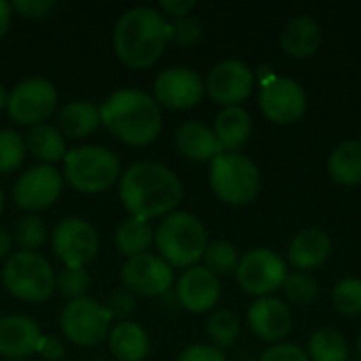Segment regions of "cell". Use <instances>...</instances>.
I'll return each instance as SVG.
<instances>
[{
  "label": "cell",
  "instance_id": "32",
  "mask_svg": "<svg viewBox=\"0 0 361 361\" xmlns=\"http://www.w3.org/2000/svg\"><path fill=\"white\" fill-rule=\"evenodd\" d=\"M332 305L345 317L361 315V279L345 277L332 290Z\"/></svg>",
  "mask_w": 361,
  "mask_h": 361
},
{
  "label": "cell",
  "instance_id": "24",
  "mask_svg": "<svg viewBox=\"0 0 361 361\" xmlns=\"http://www.w3.org/2000/svg\"><path fill=\"white\" fill-rule=\"evenodd\" d=\"M110 351L118 361H144L150 353V338L146 330L133 322L116 324L110 334Z\"/></svg>",
  "mask_w": 361,
  "mask_h": 361
},
{
  "label": "cell",
  "instance_id": "44",
  "mask_svg": "<svg viewBox=\"0 0 361 361\" xmlns=\"http://www.w3.org/2000/svg\"><path fill=\"white\" fill-rule=\"evenodd\" d=\"M13 245H15V239L8 231L0 228V260L4 258H11V252H13Z\"/></svg>",
  "mask_w": 361,
  "mask_h": 361
},
{
  "label": "cell",
  "instance_id": "10",
  "mask_svg": "<svg viewBox=\"0 0 361 361\" xmlns=\"http://www.w3.org/2000/svg\"><path fill=\"white\" fill-rule=\"evenodd\" d=\"M57 102V91L47 78H25L6 97L8 116L17 125H40L53 112Z\"/></svg>",
  "mask_w": 361,
  "mask_h": 361
},
{
  "label": "cell",
  "instance_id": "2",
  "mask_svg": "<svg viewBox=\"0 0 361 361\" xmlns=\"http://www.w3.org/2000/svg\"><path fill=\"white\" fill-rule=\"evenodd\" d=\"M169 42V21L152 6H133L125 11L112 34L114 53L131 70H146L159 61Z\"/></svg>",
  "mask_w": 361,
  "mask_h": 361
},
{
  "label": "cell",
  "instance_id": "4",
  "mask_svg": "<svg viewBox=\"0 0 361 361\" xmlns=\"http://www.w3.org/2000/svg\"><path fill=\"white\" fill-rule=\"evenodd\" d=\"M154 243L161 258L169 267L186 269L203 258L207 247V231L195 214L173 212L159 224Z\"/></svg>",
  "mask_w": 361,
  "mask_h": 361
},
{
  "label": "cell",
  "instance_id": "11",
  "mask_svg": "<svg viewBox=\"0 0 361 361\" xmlns=\"http://www.w3.org/2000/svg\"><path fill=\"white\" fill-rule=\"evenodd\" d=\"M260 110L271 123H298L307 112V93L298 80L288 76H273L260 91Z\"/></svg>",
  "mask_w": 361,
  "mask_h": 361
},
{
  "label": "cell",
  "instance_id": "25",
  "mask_svg": "<svg viewBox=\"0 0 361 361\" xmlns=\"http://www.w3.org/2000/svg\"><path fill=\"white\" fill-rule=\"evenodd\" d=\"M59 133L70 140H80L91 135L102 125L99 106L91 102H70L59 110L57 116Z\"/></svg>",
  "mask_w": 361,
  "mask_h": 361
},
{
  "label": "cell",
  "instance_id": "20",
  "mask_svg": "<svg viewBox=\"0 0 361 361\" xmlns=\"http://www.w3.org/2000/svg\"><path fill=\"white\" fill-rule=\"evenodd\" d=\"M332 254V239L324 228H305L296 233L288 247V260L298 271H313L322 267Z\"/></svg>",
  "mask_w": 361,
  "mask_h": 361
},
{
  "label": "cell",
  "instance_id": "13",
  "mask_svg": "<svg viewBox=\"0 0 361 361\" xmlns=\"http://www.w3.org/2000/svg\"><path fill=\"white\" fill-rule=\"evenodd\" d=\"M205 82L201 76L184 66L167 68L154 80V99L169 110H190L201 104Z\"/></svg>",
  "mask_w": 361,
  "mask_h": 361
},
{
  "label": "cell",
  "instance_id": "17",
  "mask_svg": "<svg viewBox=\"0 0 361 361\" xmlns=\"http://www.w3.org/2000/svg\"><path fill=\"white\" fill-rule=\"evenodd\" d=\"M247 324L252 332L264 343H281L292 332V311L286 302L273 296H264L252 302L247 311Z\"/></svg>",
  "mask_w": 361,
  "mask_h": 361
},
{
  "label": "cell",
  "instance_id": "37",
  "mask_svg": "<svg viewBox=\"0 0 361 361\" xmlns=\"http://www.w3.org/2000/svg\"><path fill=\"white\" fill-rule=\"evenodd\" d=\"M203 38V25L197 17L186 15L169 23V40L180 47H192Z\"/></svg>",
  "mask_w": 361,
  "mask_h": 361
},
{
  "label": "cell",
  "instance_id": "19",
  "mask_svg": "<svg viewBox=\"0 0 361 361\" xmlns=\"http://www.w3.org/2000/svg\"><path fill=\"white\" fill-rule=\"evenodd\" d=\"M40 338L38 324L25 315H6L0 319V355L6 360H23L36 353Z\"/></svg>",
  "mask_w": 361,
  "mask_h": 361
},
{
  "label": "cell",
  "instance_id": "22",
  "mask_svg": "<svg viewBox=\"0 0 361 361\" xmlns=\"http://www.w3.org/2000/svg\"><path fill=\"white\" fill-rule=\"evenodd\" d=\"M176 146L186 159L192 161H214L224 152L214 129L199 121H188L180 125L176 133Z\"/></svg>",
  "mask_w": 361,
  "mask_h": 361
},
{
  "label": "cell",
  "instance_id": "5",
  "mask_svg": "<svg viewBox=\"0 0 361 361\" xmlns=\"http://www.w3.org/2000/svg\"><path fill=\"white\" fill-rule=\"evenodd\" d=\"M121 176V159L104 146H80L68 150L63 178L78 192L95 195L112 188Z\"/></svg>",
  "mask_w": 361,
  "mask_h": 361
},
{
  "label": "cell",
  "instance_id": "34",
  "mask_svg": "<svg viewBox=\"0 0 361 361\" xmlns=\"http://www.w3.org/2000/svg\"><path fill=\"white\" fill-rule=\"evenodd\" d=\"M25 142L11 129H0V173H11L23 163Z\"/></svg>",
  "mask_w": 361,
  "mask_h": 361
},
{
  "label": "cell",
  "instance_id": "27",
  "mask_svg": "<svg viewBox=\"0 0 361 361\" xmlns=\"http://www.w3.org/2000/svg\"><path fill=\"white\" fill-rule=\"evenodd\" d=\"M328 171L334 182L343 186H360L361 184V142H343L338 144L330 159Z\"/></svg>",
  "mask_w": 361,
  "mask_h": 361
},
{
  "label": "cell",
  "instance_id": "14",
  "mask_svg": "<svg viewBox=\"0 0 361 361\" xmlns=\"http://www.w3.org/2000/svg\"><path fill=\"white\" fill-rule=\"evenodd\" d=\"M63 188V176L51 165H34L25 169L13 188V199L21 209L38 212L53 205Z\"/></svg>",
  "mask_w": 361,
  "mask_h": 361
},
{
  "label": "cell",
  "instance_id": "41",
  "mask_svg": "<svg viewBox=\"0 0 361 361\" xmlns=\"http://www.w3.org/2000/svg\"><path fill=\"white\" fill-rule=\"evenodd\" d=\"M53 6H55L53 0H15V2H11L13 11H17L23 17H32V19L44 17L49 11H53Z\"/></svg>",
  "mask_w": 361,
  "mask_h": 361
},
{
  "label": "cell",
  "instance_id": "36",
  "mask_svg": "<svg viewBox=\"0 0 361 361\" xmlns=\"http://www.w3.org/2000/svg\"><path fill=\"white\" fill-rule=\"evenodd\" d=\"M55 288L59 290V294L63 298L78 300L85 298L87 290H89V275L85 269H72V267H63L57 275H55Z\"/></svg>",
  "mask_w": 361,
  "mask_h": 361
},
{
  "label": "cell",
  "instance_id": "46",
  "mask_svg": "<svg viewBox=\"0 0 361 361\" xmlns=\"http://www.w3.org/2000/svg\"><path fill=\"white\" fill-rule=\"evenodd\" d=\"M2 209H4V192L0 188V214H2Z\"/></svg>",
  "mask_w": 361,
  "mask_h": 361
},
{
  "label": "cell",
  "instance_id": "16",
  "mask_svg": "<svg viewBox=\"0 0 361 361\" xmlns=\"http://www.w3.org/2000/svg\"><path fill=\"white\" fill-rule=\"evenodd\" d=\"M121 279L131 294L140 296H163L173 286L171 267L152 254L129 258L121 271Z\"/></svg>",
  "mask_w": 361,
  "mask_h": 361
},
{
  "label": "cell",
  "instance_id": "15",
  "mask_svg": "<svg viewBox=\"0 0 361 361\" xmlns=\"http://www.w3.org/2000/svg\"><path fill=\"white\" fill-rule=\"evenodd\" d=\"M254 89V72L247 63L239 59H224L216 63L205 80V91L209 97L224 108L239 106L252 95Z\"/></svg>",
  "mask_w": 361,
  "mask_h": 361
},
{
  "label": "cell",
  "instance_id": "26",
  "mask_svg": "<svg viewBox=\"0 0 361 361\" xmlns=\"http://www.w3.org/2000/svg\"><path fill=\"white\" fill-rule=\"evenodd\" d=\"M25 150L32 152L34 159L42 161L44 165L63 161L68 150H66V137L59 133L57 127L40 123L34 125L25 137Z\"/></svg>",
  "mask_w": 361,
  "mask_h": 361
},
{
  "label": "cell",
  "instance_id": "29",
  "mask_svg": "<svg viewBox=\"0 0 361 361\" xmlns=\"http://www.w3.org/2000/svg\"><path fill=\"white\" fill-rule=\"evenodd\" d=\"M307 355L311 361H349V343L341 332L324 328L309 338Z\"/></svg>",
  "mask_w": 361,
  "mask_h": 361
},
{
  "label": "cell",
  "instance_id": "21",
  "mask_svg": "<svg viewBox=\"0 0 361 361\" xmlns=\"http://www.w3.org/2000/svg\"><path fill=\"white\" fill-rule=\"evenodd\" d=\"M281 49L286 55L296 59H307L317 53L322 42V30L319 23L311 15H296L292 17L281 36H279Z\"/></svg>",
  "mask_w": 361,
  "mask_h": 361
},
{
  "label": "cell",
  "instance_id": "47",
  "mask_svg": "<svg viewBox=\"0 0 361 361\" xmlns=\"http://www.w3.org/2000/svg\"><path fill=\"white\" fill-rule=\"evenodd\" d=\"M357 353H360V357H361V334H360V338H357Z\"/></svg>",
  "mask_w": 361,
  "mask_h": 361
},
{
  "label": "cell",
  "instance_id": "49",
  "mask_svg": "<svg viewBox=\"0 0 361 361\" xmlns=\"http://www.w3.org/2000/svg\"><path fill=\"white\" fill-rule=\"evenodd\" d=\"M360 135H361V127H360Z\"/></svg>",
  "mask_w": 361,
  "mask_h": 361
},
{
  "label": "cell",
  "instance_id": "39",
  "mask_svg": "<svg viewBox=\"0 0 361 361\" xmlns=\"http://www.w3.org/2000/svg\"><path fill=\"white\" fill-rule=\"evenodd\" d=\"M260 361H311V360H309V355H307L300 347L290 345V343H279V345H275V347L267 349V351L262 353Z\"/></svg>",
  "mask_w": 361,
  "mask_h": 361
},
{
  "label": "cell",
  "instance_id": "9",
  "mask_svg": "<svg viewBox=\"0 0 361 361\" xmlns=\"http://www.w3.org/2000/svg\"><path fill=\"white\" fill-rule=\"evenodd\" d=\"M235 273H237V283L241 286L243 292L264 298L283 286L288 277V267L277 252L269 247H256L250 250L239 260Z\"/></svg>",
  "mask_w": 361,
  "mask_h": 361
},
{
  "label": "cell",
  "instance_id": "28",
  "mask_svg": "<svg viewBox=\"0 0 361 361\" xmlns=\"http://www.w3.org/2000/svg\"><path fill=\"white\" fill-rule=\"evenodd\" d=\"M152 241H154V233H152L150 224L146 220H140V218H131V220L123 222L116 231V237H114L118 252L123 256H127V260L142 256V254H148Z\"/></svg>",
  "mask_w": 361,
  "mask_h": 361
},
{
  "label": "cell",
  "instance_id": "48",
  "mask_svg": "<svg viewBox=\"0 0 361 361\" xmlns=\"http://www.w3.org/2000/svg\"><path fill=\"white\" fill-rule=\"evenodd\" d=\"M4 361H21V360H4Z\"/></svg>",
  "mask_w": 361,
  "mask_h": 361
},
{
  "label": "cell",
  "instance_id": "31",
  "mask_svg": "<svg viewBox=\"0 0 361 361\" xmlns=\"http://www.w3.org/2000/svg\"><path fill=\"white\" fill-rule=\"evenodd\" d=\"M203 260H205V269L212 271L216 277H220V275H231L233 271H237L241 258L233 243L214 241V243H207Z\"/></svg>",
  "mask_w": 361,
  "mask_h": 361
},
{
  "label": "cell",
  "instance_id": "42",
  "mask_svg": "<svg viewBox=\"0 0 361 361\" xmlns=\"http://www.w3.org/2000/svg\"><path fill=\"white\" fill-rule=\"evenodd\" d=\"M36 353H40L47 361H57L66 355V345L59 336H42Z\"/></svg>",
  "mask_w": 361,
  "mask_h": 361
},
{
  "label": "cell",
  "instance_id": "45",
  "mask_svg": "<svg viewBox=\"0 0 361 361\" xmlns=\"http://www.w3.org/2000/svg\"><path fill=\"white\" fill-rule=\"evenodd\" d=\"M11 15H13L11 2L0 0V38L6 34V30H8V25H11Z\"/></svg>",
  "mask_w": 361,
  "mask_h": 361
},
{
  "label": "cell",
  "instance_id": "35",
  "mask_svg": "<svg viewBox=\"0 0 361 361\" xmlns=\"http://www.w3.org/2000/svg\"><path fill=\"white\" fill-rule=\"evenodd\" d=\"M13 239L21 247V252H36L47 239V226L40 218L27 216L15 226Z\"/></svg>",
  "mask_w": 361,
  "mask_h": 361
},
{
  "label": "cell",
  "instance_id": "7",
  "mask_svg": "<svg viewBox=\"0 0 361 361\" xmlns=\"http://www.w3.org/2000/svg\"><path fill=\"white\" fill-rule=\"evenodd\" d=\"M2 283L6 292L25 302H42L55 290L51 264L36 252H17L4 264Z\"/></svg>",
  "mask_w": 361,
  "mask_h": 361
},
{
  "label": "cell",
  "instance_id": "18",
  "mask_svg": "<svg viewBox=\"0 0 361 361\" xmlns=\"http://www.w3.org/2000/svg\"><path fill=\"white\" fill-rule=\"evenodd\" d=\"M222 296L220 279L205 267H190L178 281V300L190 313L212 311Z\"/></svg>",
  "mask_w": 361,
  "mask_h": 361
},
{
  "label": "cell",
  "instance_id": "23",
  "mask_svg": "<svg viewBox=\"0 0 361 361\" xmlns=\"http://www.w3.org/2000/svg\"><path fill=\"white\" fill-rule=\"evenodd\" d=\"M252 116L241 106L224 108L222 112H218L214 123V133L224 152H235L241 146H245L252 137Z\"/></svg>",
  "mask_w": 361,
  "mask_h": 361
},
{
  "label": "cell",
  "instance_id": "3",
  "mask_svg": "<svg viewBox=\"0 0 361 361\" xmlns=\"http://www.w3.org/2000/svg\"><path fill=\"white\" fill-rule=\"evenodd\" d=\"M102 125L123 144L146 146L161 133L163 116L157 99L140 89H118L99 108Z\"/></svg>",
  "mask_w": 361,
  "mask_h": 361
},
{
  "label": "cell",
  "instance_id": "12",
  "mask_svg": "<svg viewBox=\"0 0 361 361\" xmlns=\"http://www.w3.org/2000/svg\"><path fill=\"white\" fill-rule=\"evenodd\" d=\"M99 247L95 228L80 218H66L53 231V252L63 267L85 269Z\"/></svg>",
  "mask_w": 361,
  "mask_h": 361
},
{
  "label": "cell",
  "instance_id": "38",
  "mask_svg": "<svg viewBox=\"0 0 361 361\" xmlns=\"http://www.w3.org/2000/svg\"><path fill=\"white\" fill-rule=\"evenodd\" d=\"M104 307H106V311L110 313L112 319H118V324L121 322H129V317L137 309L135 296L129 290H116V292H112L110 298H108V302Z\"/></svg>",
  "mask_w": 361,
  "mask_h": 361
},
{
  "label": "cell",
  "instance_id": "33",
  "mask_svg": "<svg viewBox=\"0 0 361 361\" xmlns=\"http://www.w3.org/2000/svg\"><path fill=\"white\" fill-rule=\"evenodd\" d=\"M281 290H283L286 300L296 305V307L313 305V300L319 294L317 281L311 275H307V273H292V275H288L283 286H281Z\"/></svg>",
  "mask_w": 361,
  "mask_h": 361
},
{
  "label": "cell",
  "instance_id": "1",
  "mask_svg": "<svg viewBox=\"0 0 361 361\" xmlns=\"http://www.w3.org/2000/svg\"><path fill=\"white\" fill-rule=\"evenodd\" d=\"M121 203L125 209L140 220H150L159 216H169L184 195L180 178L154 161H140L131 165L121 178Z\"/></svg>",
  "mask_w": 361,
  "mask_h": 361
},
{
  "label": "cell",
  "instance_id": "6",
  "mask_svg": "<svg viewBox=\"0 0 361 361\" xmlns=\"http://www.w3.org/2000/svg\"><path fill=\"white\" fill-rule=\"evenodd\" d=\"M209 184L216 197L228 205H247L260 192V169L239 152H222L212 161Z\"/></svg>",
  "mask_w": 361,
  "mask_h": 361
},
{
  "label": "cell",
  "instance_id": "43",
  "mask_svg": "<svg viewBox=\"0 0 361 361\" xmlns=\"http://www.w3.org/2000/svg\"><path fill=\"white\" fill-rule=\"evenodd\" d=\"M197 6L195 0H163L161 2V13L167 17H173V19H180V17H186L190 15V11Z\"/></svg>",
  "mask_w": 361,
  "mask_h": 361
},
{
  "label": "cell",
  "instance_id": "30",
  "mask_svg": "<svg viewBox=\"0 0 361 361\" xmlns=\"http://www.w3.org/2000/svg\"><path fill=\"white\" fill-rule=\"evenodd\" d=\"M239 334H241V324L233 311L220 309V311L212 313V317L207 319V336L212 338L214 347H218V349L235 347L239 341Z\"/></svg>",
  "mask_w": 361,
  "mask_h": 361
},
{
  "label": "cell",
  "instance_id": "40",
  "mask_svg": "<svg viewBox=\"0 0 361 361\" xmlns=\"http://www.w3.org/2000/svg\"><path fill=\"white\" fill-rule=\"evenodd\" d=\"M176 361H228L224 351L214 345H192L184 349Z\"/></svg>",
  "mask_w": 361,
  "mask_h": 361
},
{
  "label": "cell",
  "instance_id": "50",
  "mask_svg": "<svg viewBox=\"0 0 361 361\" xmlns=\"http://www.w3.org/2000/svg\"><path fill=\"white\" fill-rule=\"evenodd\" d=\"M102 361H106V360H102Z\"/></svg>",
  "mask_w": 361,
  "mask_h": 361
},
{
  "label": "cell",
  "instance_id": "8",
  "mask_svg": "<svg viewBox=\"0 0 361 361\" xmlns=\"http://www.w3.org/2000/svg\"><path fill=\"white\" fill-rule=\"evenodd\" d=\"M61 332L78 347H95L104 343L112 330V317L104 305L93 298H78L61 311Z\"/></svg>",
  "mask_w": 361,
  "mask_h": 361
}]
</instances>
